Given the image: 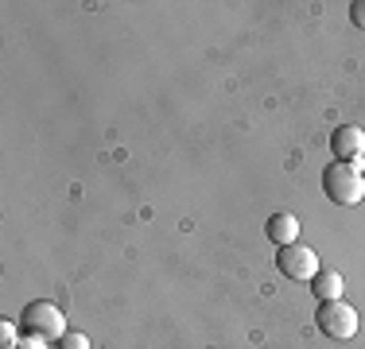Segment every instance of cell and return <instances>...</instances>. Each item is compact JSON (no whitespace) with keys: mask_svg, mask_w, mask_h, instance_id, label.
<instances>
[{"mask_svg":"<svg viewBox=\"0 0 365 349\" xmlns=\"http://www.w3.org/2000/svg\"><path fill=\"white\" fill-rule=\"evenodd\" d=\"M20 345V338H16V322H0V349H16Z\"/></svg>","mask_w":365,"mask_h":349,"instance_id":"obj_9","label":"cell"},{"mask_svg":"<svg viewBox=\"0 0 365 349\" xmlns=\"http://www.w3.org/2000/svg\"><path fill=\"white\" fill-rule=\"evenodd\" d=\"M311 291H315L319 303H330V299H342V276L334 268H319L315 279H311Z\"/></svg>","mask_w":365,"mask_h":349,"instance_id":"obj_7","label":"cell"},{"mask_svg":"<svg viewBox=\"0 0 365 349\" xmlns=\"http://www.w3.org/2000/svg\"><path fill=\"white\" fill-rule=\"evenodd\" d=\"M315 326L323 330L327 338H334V342H350V338L358 334L361 322H358V311H354L346 299H330V303H319Z\"/></svg>","mask_w":365,"mask_h":349,"instance_id":"obj_3","label":"cell"},{"mask_svg":"<svg viewBox=\"0 0 365 349\" xmlns=\"http://www.w3.org/2000/svg\"><path fill=\"white\" fill-rule=\"evenodd\" d=\"M330 147H334L338 163H358L365 155V132L358 125H342L334 136H330Z\"/></svg>","mask_w":365,"mask_h":349,"instance_id":"obj_5","label":"cell"},{"mask_svg":"<svg viewBox=\"0 0 365 349\" xmlns=\"http://www.w3.org/2000/svg\"><path fill=\"white\" fill-rule=\"evenodd\" d=\"M43 345H47V342H43V338H31V334H28V338H24V342L16 345V349H43Z\"/></svg>","mask_w":365,"mask_h":349,"instance_id":"obj_11","label":"cell"},{"mask_svg":"<svg viewBox=\"0 0 365 349\" xmlns=\"http://www.w3.org/2000/svg\"><path fill=\"white\" fill-rule=\"evenodd\" d=\"M55 345H58V349H90V338H86V334H74V330H66V334L58 338Z\"/></svg>","mask_w":365,"mask_h":349,"instance_id":"obj_8","label":"cell"},{"mask_svg":"<svg viewBox=\"0 0 365 349\" xmlns=\"http://www.w3.org/2000/svg\"><path fill=\"white\" fill-rule=\"evenodd\" d=\"M264 233H268V241L272 244H295L299 241V217H292V214H272L268 217V225H264Z\"/></svg>","mask_w":365,"mask_h":349,"instance_id":"obj_6","label":"cell"},{"mask_svg":"<svg viewBox=\"0 0 365 349\" xmlns=\"http://www.w3.org/2000/svg\"><path fill=\"white\" fill-rule=\"evenodd\" d=\"M276 268H280V276L284 279H295V283H303V279H315L319 272V256H315V249H307V244H284L280 252H276Z\"/></svg>","mask_w":365,"mask_h":349,"instance_id":"obj_4","label":"cell"},{"mask_svg":"<svg viewBox=\"0 0 365 349\" xmlns=\"http://www.w3.org/2000/svg\"><path fill=\"white\" fill-rule=\"evenodd\" d=\"M20 330H24V334H31V338H43V342H58V338L66 334V314H63L58 303L36 299V303H28V307H24Z\"/></svg>","mask_w":365,"mask_h":349,"instance_id":"obj_2","label":"cell"},{"mask_svg":"<svg viewBox=\"0 0 365 349\" xmlns=\"http://www.w3.org/2000/svg\"><path fill=\"white\" fill-rule=\"evenodd\" d=\"M350 20H354V28H365V0H354L350 4Z\"/></svg>","mask_w":365,"mask_h":349,"instance_id":"obj_10","label":"cell"},{"mask_svg":"<svg viewBox=\"0 0 365 349\" xmlns=\"http://www.w3.org/2000/svg\"><path fill=\"white\" fill-rule=\"evenodd\" d=\"M323 194L334 206H358L365 198V174H361V167H358V163H327Z\"/></svg>","mask_w":365,"mask_h":349,"instance_id":"obj_1","label":"cell"}]
</instances>
